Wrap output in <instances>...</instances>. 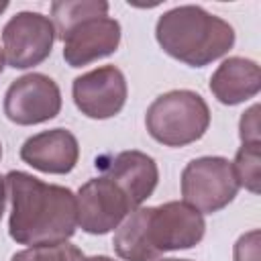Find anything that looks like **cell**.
<instances>
[{"label": "cell", "mask_w": 261, "mask_h": 261, "mask_svg": "<svg viewBox=\"0 0 261 261\" xmlns=\"http://www.w3.org/2000/svg\"><path fill=\"white\" fill-rule=\"evenodd\" d=\"M163 261H190V259H163Z\"/></svg>", "instance_id": "cell-23"}, {"label": "cell", "mask_w": 261, "mask_h": 261, "mask_svg": "<svg viewBox=\"0 0 261 261\" xmlns=\"http://www.w3.org/2000/svg\"><path fill=\"white\" fill-rule=\"evenodd\" d=\"M20 159L43 173H69L80 159V145L67 128H51L29 137L20 147Z\"/></svg>", "instance_id": "cell-12"}, {"label": "cell", "mask_w": 261, "mask_h": 261, "mask_svg": "<svg viewBox=\"0 0 261 261\" xmlns=\"http://www.w3.org/2000/svg\"><path fill=\"white\" fill-rule=\"evenodd\" d=\"M261 88V71L253 59L228 57L210 77V92L220 104L234 106L257 96Z\"/></svg>", "instance_id": "cell-13"}, {"label": "cell", "mask_w": 261, "mask_h": 261, "mask_svg": "<svg viewBox=\"0 0 261 261\" xmlns=\"http://www.w3.org/2000/svg\"><path fill=\"white\" fill-rule=\"evenodd\" d=\"M73 102L88 118L104 120L116 116L126 102L124 73L114 65H102L73 80Z\"/></svg>", "instance_id": "cell-9"}, {"label": "cell", "mask_w": 261, "mask_h": 261, "mask_svg": "<svg viewBox=\"0 0 261 261\" xmlns=\"http://www.w3.org/2000/svg\"><path fill=\"white\" fill-rule=\"evenodd\" d=\"M259 106H251L247 112H243L241 116V143H261L259 141Z\"/></svg>", "instance_id": "cell-18"}, {"label": "cell", "mask_w": 261, "mask_h": 261, "mask_svg": "<svg viewBox=\"0 0 261 261\" xmlns=\"http://www.w3.org/2000/svg\"><path fill=\"white\" fill-rule=\"evenodd\" d=\"M84 253L71 243H55V245H37L12 255L10 261H82Z\"/></svg>", "instance_id": "cell-16"}, {"label": "cell", "mask_w": 261, "mask_h": 261, "mask_svg": "<svg viewBox=\"0 0 261 261\" xmlns=\"http://www.w3.org/2000/svg\"><path fill=\"white\" fill-rule=\"evenodd\" d=\"M82 261H114V259H110L106 255H94V257H84Z\"/></svg>", "instance_id": "cell-20"}, {"label": "cell", "mask_w": 261, "mask_h": 261, "mask_svg": "<svg viewBox=\"0 0 261 261\" xmlns=\"http://www.w3.org/2000/svg\"><path fill=\"white\" fill-rule=\"evenodd\" d=\"M108 12V2L102 0H77V2H67L59 0L51 4V16L55 20V37L63 39V35L75 27L77 22L92 18V16H106Z\"/></svg>", "instance_id": "cell-14"}, {"label": "cell", "mask_w": 261, "mask_h": 261, "mask_svg": "<svg viewBox=\"0 0 261 261\" xmlns=\"http://www.w3.org/2000/svg\"><path fill=\"white\" fill-rule=\"evenodd\" d=\"M155 37L167 55L192 67H204L220 59L234 45V29L194 4L163 12L157 20Z\"/></svg>", "instance_id": "cell-3"}, {"label": "cell", "mask_w": 261, "mask_h": 261, "mask_svg": "<svg viewBox=\"0 0 261 261\" xmlns=\"http://www.w3.org/2000/svg\"><path fill=\"white\" fill-rule=\"evenodd\" d=\"M63 59L69 67H82L112 55L120 43V22L110 16H92L63 35Z\"/></svg>", "instance_id": "cell-10"}, {"label": "cell", "mask_w": 261, "mask_h": 261, "mask_svg": "<svg viewBox=\"0 0 261 261\" xmlns=\"http://www.w3.org/2000/svg\"><path fill=\"white\" fill-rule=\"evenodd\" d=\"M259 145L261 143H241V149L237 151V157L230 163L237 184L253 194L259 192Z\"/></svg>", "instance_id": "cell-15"}, {"label": "cell", "mask_w": 261, "mask_h": 261, "mask_svg": "<svg viewBox=\"0 0 261 261\" xmlns=\"http://www.w3.org/2000/svg\"><path fill=\"white\" fill-rule=\"evenodd\" d=\"M2 69H4V51L0 49V73H2Z\"/></svg>", "instance_id": "cell-22"}, {"label": "cell", "mask_w": 261, "mask_h": 261, "mask_svg": "<svg viewBox=\"0 0 261 261\" xmlns=\"http://www.w3.org/2000/svg\"><path fill=\"white\" fill-rule=\"evenodd\" d=\"M59 110V86L45 73H27L16 77L4 94V114L20 126L47 122L55 118Z\"/></svg>", "instance_id": "cell-7"}, {"label": "cell", "mask_w": 261, "mask_h": 261, "mask_svg": "<svg viewBox=\"0 0 261 261\" xmlns=\"http://www.w3.org/2000/svg\"><path fill=\"white\" fill-rule=\"evenodd\" d=\"M6 8H8V2H6V0H0V14H2Z\"/></svg>", "instance_id": "cell-21"}, {"label": "cell", "mask_w": 261, "mask_h": 261, "mask_svg": "<svg viewBox=\"0 0 261 261\" xmlns=\"http://www.w3.org/2000/svg\"><path fill=\"white\" fill-rule=\"evenodd\" d=\"M232 165L224 157L192 159L181 171L184 202L200 214H212L228 206L239 192Z\"/></svg>", "instance_id": "cell-5"}, {"label": "cell", "mask_w": 261, "mask_h": 261, "mask_svg": "<svg viewBox=\"0 0 261 261\" xmlns=\"http://www.w3.org/2000/svg\"><path fill=\"white\" fill-rule=\"evenodd\" d=\"M8 232L18 245H55L73 237L77 204L69 188L45 184L24 171H8Z\"/></svg>", "instance_id": "cell-1"}, {"label": "cell", "mask_w": 261, "mask_h": 261, "mask_svg": "<svg viewBox=\"0 0 261 261\" xmlns=\"http://www.w3.org/2000/svg\"><path fill=\"white\" fill-rule=\"evenodd\" d=\"M145 124L157 143L184 147L204 137L210 126V108L206 100L192 90H171L151 102Z\"/></svg>", "instance_id": "cell-4"}, {"label": "cell", "mask_w": 261, "mask_h": 261, "mask_svg": "<svg viewBox=\"0 0 261 261\" xmlns=\"http://www.w3.org/2000/svg\"><path fill=\"white\" fill-rule=\"evenodd\" d=\"M204 216L186 202L135 208L112 239L116 255L124 261H157L165 251L192 249L204 239Z\"/></svg>", "instance_id": "cell-2"}, {"label": "cell", "mask_w": 261, "mask_h": 261, "mask_svg": "<svg viewBox=\"0 0 261 261\" xmlns=\"http://www.w3.org/2000/svg\"><path fill=\"white\" fill-rule=\"evenodd\" d=\"M4 204H6V179L4 175H0V218L4 212Z\"/></svg>", "instance_id": "cell-19"}, {"label": "cell", "mask_w": 261, "mask_h": 261, "mask_svg": "<svg viewBox=\"0 0 261 261\" xmlns=\"http://www.w3.org/2000/svg\"><path fill=\"white\" fill-rule=\"evenodd\" d=\"M102 167V175L112 179L128 198L133 210L139 208L157 188L159 169L153 157L143 151H120L114 157L96 161Z\"/></svg>", "instance_id": "cell-11"}, {"label": "cell", "mask_w": 261, "mask_h": 261, "mask_svg": "<svg viewBox=\"0 0 261 261\" xmlns=\"http://www.w3.org/2000/svg\"><path fill=\"white\" fill-rule=\"evenodd\" d=\"M234 261H259V230H251L237 241Z\"/></svg>", "instance_id": "cell-17"}, {"label": "cell", "mask_w": 261, "mask_h": 261, "mask_svg": "<svg viewBox=\"0 0 261 261\" xmlns=\"http://www.w3.org/2000/svg\"><path fill=\"white\" fill-rule=\"evenodd\" d=\"M55 27L41 12H18L2 29L4 59L14 69H29L51 55Z\"/></svg>", "instance_id": "cell-6"}, {"label": "cell", "mask_w": 261, "mask_h": 261, "mask_svg": "<svg viewBox=\"0 0 261 261\" xmlns=\"http://www.w3.org/2000/svg\"><path fill=\"white\" fill-rule=\"evenodd\" d=\"M77 224L90 234H106L116 228L133 206L124 192L106 175L86 181L75 196Z\"/></svg>", "instance_id": "cell-8"}, {"label": "cell", "mask_w": 261, "mask_h": 261, "mask_svg": "<svg viewBox=\"0 0 261 261\" xmlns=\"http://www.w3.org/2000/svg\"><path fill=\"white\" fill-rule=\"evenodd\" d=\"M0 157H2V145H0Z\"/></svg>", "instance_id": "cell-24"}]
</instances>
